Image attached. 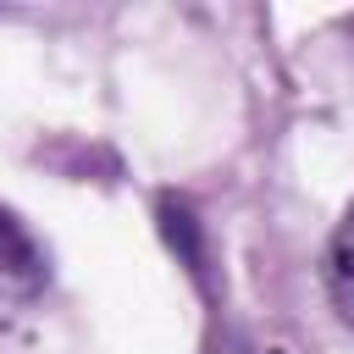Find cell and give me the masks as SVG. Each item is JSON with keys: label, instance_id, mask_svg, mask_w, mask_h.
Returning <instances> with one entry per match:
<instances>
[{"label": "cell", "instance_id": "6da1fadb", "mask_svg": "<svg viewBox=\"0 0 354 354\" xmlns=\"http://www.w3.org/2000/svg\"><path fill=\"white\" fill-rule=\"evenodd\" d=\"M39 288H44V254L28 238V227L11 210H0V310L39 299Z\"/></svg>", "mask_w": 354, "mask_h": 354}, {"label": "cell", "instance_id": "7a4b0ae2", "mask_svg": "<svg viewBox=\"0 0 354 354\" xmlns=\"http://www.w3.org/2000/svg\"><path fill=\"white\" fill-rule=\"evenodd\" d=\"M326 288H332V304L337 315L354 326V205L343 210L332 243H326Z\"/></svg>", "mask_w": 354, "mask_h": 354}]
</instances>
